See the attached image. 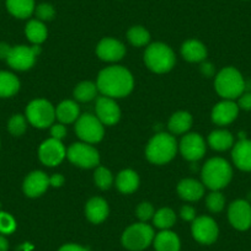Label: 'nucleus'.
<instances>
[{
	"mask_svg": "<svg viewBox=\"0 0 251 251\" xmlns=\"http://www.w3.org/2000/svg\"><path fill=\"white\" fill-rule=\"evenodd\" d=\"M96 85L103 96L118 99L125 98L132 93L134 80L128 69L121 66H112L100 72Z\"/></svg>",
	"mask_w": 251,
	"mask_h": 251,
	"instance_id": "obj_1",
	"label": "nucleus"
},
{
	"mask_svg": "<svg viewBox=\"0 0 251 251\" xmlns=\"http://www.w3.org/2000/svg\"><path fill=\"white\" fill-rule=\"evenodd\" d=\"M233 177L231 165L223 158H212L202 169V183L212 191H219L226 187Z\"/></svg>",
	"mask_w": 251,
	"mask_h": 251,
	"instance_id": "obj_2",
	"label": "nucleus"
},
{
	"mask_svg": "<svg viewBox=\"0 0 251 251\" xmlns=\"http://www.w3.org/2000/svg\"><path fill=\"white\" fill-rule=\"evenodd\" d=\"M214 88L224 100H235L244 94L245 80L238 69L234 67H226L217 74Z\"/></svg>",
	"mask_w": 251,
	"mask_h": 251,
	"instance_id": "obj_3",
	"label": "nucleus"
},
{
	"mask_svg": "<svg viewBox=\"0 0 251 251\" xmlns=\"http://www.w3.org/2000/svg\"><path fill=\"white\" fill-rule=\"evenodd\" d=\"M177 151V142L169 133H158L149 141L146 155L151 163L163 165L173 160Z\"/></svg>",
	"mask_w": 251,
	"mask_h": 251,
	"instance_id": "obj_4",
	"label": "nucleus"
},
{
	"mask_svg": "<svg viewBox=\"0 0 251 251\" xmlns=\"http://www.w3.org/2000/svg\"><path fill=\"white\" fill-rule=\"evenodd\" d=\"M144 62L151 72L158 74L168 73L176 63L175 53L165 43L156 42L149 46L144 53Z\"/></svg>",
	"mask_w": 251,
	"mask_h": 251,
	"instance_id": "obj_5",
	"label": "nucleus"
},
{
	"mask_svg": "<svg viewBox=\"0 0 251 251\" xmlns=\"http://www.w3.org/2000/svg\"><path fill=\"white\" fill-rule=\"evenodd\" d=\"M153 228L144 222L132 224L122 234V245L131 251H143L154 240Z\"/></svg>",
	"mask_w": 251,
	"mask_h": 251,
	"instance_id": "obj_6",
	"label": "nucleus"
},
{
	"mask_svg": "<svg viewBox=\"0 0 251 251\" xmlns=\"http://www.w3.org/2000/svg\"><path fill=\"white\" fill-rule=\"evenodd\" d=\"M26 118L36 128H47L54 122L55 108L47 100H33L26 107Z\"/></svg>",
	"mask_w": 251,
	"mask_h": 251,
	"instance_id": "obj_7",
	"label": "nucleus"
},
{
	"mask_svg": "<svg viewBox=\"0 0 251 251\" xmlns=\"http://www.w3.org/2000/svg\"><path fill=\"white\" fill-rule=\"evenodd\" d=\"M76 136L83 142L89 144L99 143L103 138V125L96 116L90 113H84L79 116L75 123Z\"/></svg>",
	"mask_w": 251,
	"mask_h": 251,
	"instance_id": "obj_8",
	"label": "nucleus"
},
{
	"mask_svg": "<svg viewBox=\"0 0 251 251\" xmlns=\"http://www.w3.org/2000/svg\"><path fill=\"white\" fill-rule=\"evenodd\" d=\"M67 158L74 165L83 169L95 168L100 163V155L96 148L89 143H74L67 151Z\"/></svg>",
	"mask_w": 251,
	"mask_h": 251,
	"instance_id": "obj_9",
	"label": "nucleus"
},
{
	"mask_svg": "<svg viewBox=\"0 0 251 251\" xmlns=\"http://www.w3.org/2000/svg\"><path fill=\"white\" fill-rule=\"evenodd\" d=\"M40 47L35 45L33 47L27 46H15L11 47L10 54L6 58L9 66L15 71H27L35 64L36 57L40 54Z\"/></svg>",
	"mask_w": 251,
	"mask_h": 251,
	"instance_id": "obj_10",
	"label": "nucleus"
},
{
	"mask_svg": "<svg viewBox=\"0 0 251 251\" xmlns=\"http://www.w3.org/2000/svg\"><path fill=\"white\" fill-rule=\"evenodd\" d=\"M191 233L195 240L204 244V245H209L217 240L219 229L214 219H212L211 217L203 216L195 218L191 226Z\"/></svg>",
	"mask_w": 251,
	"mask_h": 251,
	"instance_id": "obj_11",
	"label": "nucleus"
},
{
	"mask_svg": "<svg viewBox=\"0 0 251 251\" xmlns=\"http://www.w3.org/2000/svg\"><path fill=\"white\" fill-rule=\"evenodd\" d=\"M228 219L236 230H248L251 226V203L245 200L231 202L228 209Z\"/></svg>",
	"mask_w": 251,
	"mask_h": 251,
	"instance_id": "obj_12",
	"label": "nucleus"
},
{
	"mask_svg": "<svg viewBox=\"0 0 251 251\" xmlns=\"http://www.w3.org/2000/svg\"><path fill=\"white\" fill-rule=\"evenodd\" d=\"M38 156L45 165L57 166L64 160V158L67 156V151L63 146L62 141L50 138L40 146Z\"/></svg>",
	"mask_w": 251,
	"mask_h": 251,
	"instance_id": "obj_13",
	"label": "nucleus"
},
{
	"mask_svg": "<svg viewBox=\"0 0 251 251\" xmlns=\"http://www.w3.org/2000/svg\"><path fill=\"white\" fill-rule=\"evenodd\" d=\"M178 147L183 158L190 161L200 160L206 153V143L199 133L186 134Z\"/></svg>",
	"mask_w": 251,
	"mask_h": 251,
	"instance_id": "obj_14",
	"label": "nucleus"
},
{
	"mask_svg": "<svg viewBox=\"0 0 251 251\" xmlns=\"http://www.w3.org/2000/svg\"><path fill=\"white\" fill-rule=\"evenodd\" d=\"M96 117L103 126H112L120 121L121 110L117 102L107 96H101L96 101Z\"/></svg>",
	"mask_w": 251,
	"mask_h": 251,
	"instance_id": "obj_15",
	"label": "nucleus"
},
{
	"mask_svg": "<svg viewBox=\"0 0 251 251\" xmlns=\"http://www.w3.org/2000/svg\"><path fill=\"white\" fill-rule=\"evenodd\" d=\"M99 58L105 62H117L126 54V47L122 42L115 38H103L96 47Z\"/></svg>",
	"mask_w": 251,
	"mask_h": 251,
	"instance_id": "obj_16",
	"label": "nucleus"
},
{
	"mask_svg": "<svg viewBox=\"0 0 251 251\" xmlns=\"http://www.w3.org/2000/svg\"><path fill=\"white\" fill-rule=\"evenodd\" d=\"M239 115L238 103L234 100H223L217 103L212 110V121L218 126L230 125Z\"/></svg>",
	"mask_w": 251,
	"mask_h": 251,
	"instance_id": "obj_17",
	"label": "nucleus"
},
{
	"mask_svg": "<svg viewBox=\"0 0 251 251\" xmlns=\"http://www.w3.org/2000/svg\"><path fill=\"white\" fill-rule=\"evenodd\" d=\"M24 192L28 197H38L50 187V177L43 171H32L24 181Z\"/></svg>",
	"mask_w": 251,
	"mask_h": 251,
	"instance_id": "obj_18",
	"label": "nucleus"
},
{
	"mask_svg": "<svg viewBox=\"0 0 251 251\" xmlns=\"http://www.w3.org/2000/svg\"><path fill=\"white\" fill-rule=\"evenodd\" d=\"M234 165L241 171H251V141L250 139H240L233 146L231 151Z\"/></svg>",
	"mask_w": 251,
	"mask_h": 251,
	"instance_id": "obj_19",
	"label": "nucleus"
},
{
	"mask_svg": "<svg viewBox=\"0 0 251 251\" xmlns=\"http://www.w3.org/2000/svg\"><path fill=\"white\" fill-rule=\"evenodd\" d=\"M177 194L185 201H199L204 195V186L195 178H185L178 182Z\"/></svg>",
	"mask_w": 251,
	"mask_h": 251,
	"instance_id": "obj_20",
	"label": "nucleus"
},
{
	"mask_svg": "<svg viewBox=\"0 0 251 251\" xmlns=\"http://www.w3.org/2000/svg\"><path fill=\"white\" fill-rule=\"evenodd\" d=\"M86 218L94 224H100L107 218L108 204L101 197H94L85 206Z\"/></svg>",
	"mask_w": 251,
	"mask_h": 251,
	"instance_id": "obj_21",
	"label": "nucleus"
},
{
	"mask_svg": "<svg viewBox=\"0 0 251 251\" xmlns=\"http://www.w3.org/2000/svg\"><path fill=\"white\" fill-rule=\"evenodd\" d=\"M181 54L188 62H203L207 57V48L200 41L188 40L181 47Z\"/></svg>",
	"mask_w": 251,
	"mask_h": 251,
	"instance_id": "obj_22",
	"label": "nucleus"
},
{
	"mask_svg": "<svg viewBox=\"0 0 251 251\" xmlns=\"http://www.w3.org/2000/svg\"><path fill=\"white\" fill-rule=\"evenodd\" d=\"M154 248L156 251H180L181 243L178 236L171 230H161L154 236Z\"/></svg>",
	"mask_w": 251,
	"mask_h": 251,
	"instance_id": "obj_23",
	"label": "nucleus"
},
{
	"mask_svg": "<svg viewBox=\"0 0 251 251\" xmlns=\"http://www.w3.org/2000/svg\"><path fill=\"white\" fill-rule=\"evenodd\" d=\"M80 116V110L76 102L72 100H64L57 106L55 108V117L59 120L63 125H68V123L76 122V120Z\"/></svg>",
	"mask_w": 251,
	"mask_h": 251,
	"instance_id": "obj_24",
	"label": "nucleus"
},
{
	"mask_svg": "<svg viewBox=\"0 0 251 251\" xmlns=\"http://www.w3.org/2000/svg\"><path fill=\"white\" fill-rule=\"evenodd\" d=\"M117 188L122 194H132L139 187V176L133 170H123L118 174L117 180H116Z\"/></svg>",
	"mask_w": 251,
	"mask_h": 251,
	"instance_id": "obj_25",
	"label": "nucleus"
},
{
	"mask_svg": "<svg viewBox=\"0 0 251 251\" xmlns=\"http://www.w3.org/2000/svg\"><path fill=\"white\" fill-rule=\"evenodd\" d=\"M6 9L18 19H27L35 11V0H6Z\"/></svg>",
	"mask_w": 251,
	"mask_h": 251,
	"instance_id": "obj_26",
	"label": "nucleus"
},
{
	"mask_svg": "<svg viewBox=\"0 0 251 251\" xmlns=\"http://www.w3.org/2000/svg\"><path fill=\"white\" fill-rule=\"evenodd\" d=\"M208 143L214 151H224L234 146V137L226 129H217L208 136Z\"/></svg>",
	"mask_w": 251,
	"mask_h": 251,
	"instance_id": "obj_27",
	"label": "nucleus"
},
{
	"mask_svg": "<svg viewBox=\"0 0 251 251\" xmlns=\"http://www.w3.org/2000/svg\"><path fill=\"white\" fill-rule=\"evenodd\" d=\"M192 126V116L185 111L174 113L169 120V129L173 134L186 133Z\"/></svg>",
	"mask_w": 251,
	"mask_h": 251,
	"instance_id": "obj_28",
	"label": "nucleus"
},
{
	"mask_svg": "<svg viewBox=\"0 0 251 251\" xmlns=\"http://www.w3.org/2000/svg\"><path fill=\"white\" fill-rule=\"evenodd\" d=\"M20 89V81L15 74L0 71V98H11Z\"/></svg>",
	"mask_w": 251,
	"mask_h": 251,
	"instance_id": "obj_29",
	"label": "nucleus"
},
{
	"mask_svg": "<svg viewBox=\"0 0 251 251\" xmlns=\"http://www.w3.org/2000/svg\"><path fill=\"white\" fill-rule=\"evenodd\" d=\"M25 33L26 37L28 38L30 42H32L33 45H40V43L45 42L46 38L48 36L47 27H46L45 24L40 20H31L28 21L27 25L25 27Z\"/></svg>",
	"mask_w": 251,
	"mask_h": 251,
	"instance_id": "obj_30",
	"label": "nucleus"
},
{
	"mask_svg": "<svg viewBox=\"0 0 251 251\" xmlns=\"http://www.w3.org/2000/svg\"><path fill=\"white\" fill-rule=\"evenodd\" d=\"M98 85L93 81H81L74 89V98L80 102H89L98 95Z\"/></svg>",
	"mask_w": 251,
	"mask_h": 251,
	"instance_id": "obj_31",
	"label": "nucleus"
},
{
	"mask_svg": "<svg viewBox=\"0 0 251 251\" xmlns=\"http://www.w3.org/2000/svg\"><path fill=\"white\" fill-rule=\"evenodd\" d=\"M176 214L173 209L170 208H161L155 212L153 217V223L156 228L161 230H168L175 224Z\"/></svg>",
	"mask_w": 251,
	"mask_h": 251,
	"instance_id": "obj_32",
	"label": "nucleus"
},
{
	"mask_svg": "<svg viewBox=\"0 0 251 251\" xmlns=\"http://www.w3.org/2000/svg\"><path fill=\"white\" fill-rule=\"evenodd\" d=\"M127 38L134 47H142V46L148 45L149 40H151V35L142 26H133L127 32Z\"/></svg>",
	"mask_w": 251,
	"mask_h": 251,
	"instance_id": "obj_33",
	"label": "nucleus"
},
{
	"mask_svg": "<svg viewBox=\"0 0 251 251\" xmlns=\"http://www.w3.org/2000/svg\"><path fill=\"white\" fill-rule=\"evenodd\" d=\"M94 181L99 188L108 190L113 183V176L108 169L100 166V168L96 169L95 174H94Z\"/></svg>",
	"mask_w": 251,
	"mask_h": 251,
	"instance_id": "obj_34",
	"label": "nucleus"
},
{
	"mask_svg": "<svg viewBox=\"0 0 251 251\" xmlns=\"http://www.w3.org/2000/svg\"><path fill=\"white\" fill-rule=\"evenodd\" d=\"M206 203L209 211L213 212V213H219V212L223 211L224 206H226V197L222 192L212 191L207 196Z\"/></svg>",
	"mask_w": 251,
	"mask_h": 251,
	"instance_id": "obj_35",
	"label": "nucleus"
},
{
	"mask_svg": "<svg viewBox=\"0 0 251 251\" xmlns=\"http://www.w3.org/2000/svg\"><path fill=\"white\" fill-rule=\"evenodd\" d=\"M26 127H27V123H26V118L23 115H19L18 113V115H14L9 120L8 129L13 136H23L26 131Z\"/></svg>",
	"mask_w": 251,
	"mask_h": 251,
	"instance_id": "obj_36",
	"label": "nucleus"
},
{
	"mask_svg": "<svg viewBox=\"0 0 251 251\" xmlns=\"http://www.w3.org/2000/svg\"><path fill=\"white\" fill-rule=\"evenodd\" d=\"M16 229V222L6 212H0V234H11Z\"/></svg>",
	"mask_w": 251,
	"mask_h": 251,
	"instance_id": "obj_37",
	"label": "nucleus"
},
{
	"mask_svg": "<svg viewBox=\"0 0 251 251\" xmlns=\"http://www.w3.org/2000/svg\"><path fill=\"white\" fill-rule=\"evenodd\" d=\"M35 14L37 16V20L40 21H50L55 15V10L50 4L42 3L36 6Z\"/></svg>",
	"mask_w": 251,
	"mask_h": 251,
	"instance_id": "obj_38",
	"label": "nucleus"
},
{
	"mask_svg": "<svg viewBox=\"0 0 251 251\" xmlns=\"http://www.w3.org/2000/svg\"><path fill=\"white\" fill-rule=\"evenodd\" d=\"M137 217L141 219L142 222L146 223L147 221H149L151 218L154 217V207L151 206V203L149 202H142L138 207H137Z\"/></svg>",
	"mask_w": 251,
	"mask_h": 251,
	"instance_id": "obj_39",
	"label": "nucleus"
},
{
	"mask_svg": "<svg viewBox=\"0 0 251 251\" xmlns=\"http://www.w3.org/2000/svg\"><path fill=\"white\" fill-rule=\"evenodd\" d=\"M67 134V128L66 126L63 123H57V125H52L50 127V136L52 138L58 139V141H62Z\"/></svg>",
	"mask_w": 251,
	"mask_h": 251,
	"instance_id": "obj_40",
	"label": "nucleus"
},
{
	"mask_svg": "<svg viewBox=\"0 0 251 251\" xmlns=\"http://www.w3.org/2000/svg\"><path fill=\"white\" fill-rule=\"evenodd\" d=\"M180 216L183 221L194 222L196 218V209L191 206H183L180 211Z\"/></svg>",
	"mask_w": 251,
	"mask_h": 251,
	"instance_id": "obj_41",
	"label": "nucleus"
},
{
	"mask_svg": "<svg viewBox=\"0 0 251 251\" xmlns=\"http://www.w3.org/2000/svg\"><path fill=\"white\" fill-rule=\"evenodd\" d=\"M239 108L245 111H251V93H244L239 98L238 101Z\"/></svg>",
	"mask_w": 251,
	"mask_h": 251,
	"instance_id": "obj_42",
	"label": "nucleus"
},
{
	"mask_svg": "<svg viewBox=\"0 0 251 251\" xmlns=\"http://www.w3.org/2000/svg\"><path fill=\"white\" fill-rule=\"evenodd\" d=\"M64 181H66L64 176L60 175V174H54V175L50 177V186H52V187H60L64 183Z\"/></svg>",
	"mask_w": 251,
	"mask_h": 251,
	"instance_id": "obj_43",
	"label": "nucleus"
},
{
	"mask_svg": "<svg viewBox=\"0 0 251 251\" xmlns=\"http://www.w3.org/2000/svg\"><path fill=\"white\" fill-rule=\"evenodd\" d=\"M58 251H89V249L78 245V244H66V245H63Z\"/></svg>",
	"mask_w": 251,
	"mask_h": 251,
	"instance_id": "obj_44",
	"label": "nucleus"
},
{
	"mask_svg": "<svg viewBox=\"0 0 251 251\" xmlns=\"http://www.w3.org/2000/svg\"><path fill=\"white\" fill-rule=\"evenodd\" d=\"M11 47L8 45V43L0 42V59H6L10 54Z\"/></svg>",
	"mask_w": 251,
	"mask_h": 251,
	"instance_id": "obj_45",
	"label": "nucleus"
},
{
	"mask_svg": "<svg viewBox=\"0 0 251 251\" xmlns=\"http://www.w3.org/2000/svg\"><path fill=\"white\" fill-rule=\"evenodd\" d=\"M201 71L204 75L212 76L214 73V67L212 66L211 63H203V64L201 66Z\"/></svg>",
	"mask_w": 251,
	"mask_h": 251,
	"instance_id": "obj_46",
	"label": "nucleus"
},
{
	"mask_svg": "<svg viewBox=\"0 0 251 251\" xmlns=\"http://www.w3.org/2000/svg\"><path fill=\"white\" fill-rule=\"evenodd\" d=\"M9 243L3 234H0V251H8Z\"/></svg>",
	"mask_w": 251,
	"mask_h": 251,
	"instance_id": "obj_47",
	"label": "nucleus"
}]
</instances>
